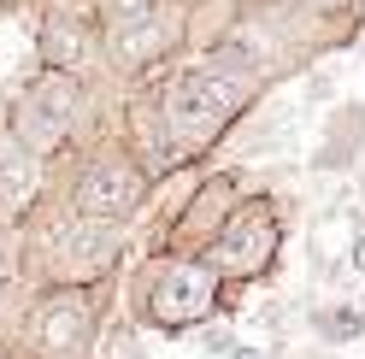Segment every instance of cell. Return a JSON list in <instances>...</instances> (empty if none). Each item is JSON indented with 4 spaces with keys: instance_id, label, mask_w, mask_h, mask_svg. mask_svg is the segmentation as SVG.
<instances>
[{
    "instance_id": "ba28073f",
    "label": "cell",
    "mask_w": 365,
    "mask_h": 359,
    "mask_svg": "<svg viewBox=\"0 0 365 359\" xmlns=\"http://www.w3.org/2000/svg\"><path fill=\"white\" fill-rule=\"evenodd\" d=\"M36 194V153H24L12 136H0V212H24Z\"/></svg>"
},
{
    "instance_id": "9c48e42d",
    "label": "cell",
    "mask_w": 365,
    "mask_h": 359,
    "mask_svg": "<svg viewBox=\"0 0 365 359\" xmlns=\"http://www.w3.org/2000/svg\"><path fill=\"white\" fill-rule=\"evenodd\" d=\"M41 53H48V71H71V65L88 53V36L77 24H65V18H53V24L41 30Z\"/></svg>"
},
{
    "instance_id": "8992f818",
    "label": "cell",
    "mask_w": 365,
    "mask_h": 359,
    "mask_svg": "<svg viewBox=\"0 0 365 359\" xmlns=\"http://www.w3.org/2000/svg\"><path fill=\"white\" fill-rule=\"evenodd\" d=\"M271 248H277V224H271V212H265V207H254L247 218H236L230 230H224L218 259L230 265V271H259V265L271 259Z\"/></svg>"
},
{
    "instance_id": "7c38bea8",
    "label": "cell",
    "mask_w": 365,
    "mask_h": 359,
    "mask_svg": "<svg viewBox=\"0 0 365 359\" xmlns=\"http://www.w3.org/2000/svg\"><path fill=\"white\" fill-rule=\"evenodd\" d=\"M307 6H318V12H336V6H348V0H307Z\"/></svg>"
},
{
    "instance_id": "30bf717a",
    "label": "cell",
    "mask_w": 365,
    "mask_h": 359,
    "mask_svg": "<svg viewBox=\"0 0 365 359\" xmlns=\"http://www.w3.org/2000/svg\"><path fill=\"white\" fill-rule=\"evenodd\" d=\"M318 330H324L330 342H354L365 330V312L359 306H330V312H318Z\"/></svg>"
},
{
    "instance_id": "6da1fadb",
    "label": "cell",
    "mask_w": 365,
    "mask_h": 359,
    "mask_svg": "<svg viewBox=\"0 0 365 359\" xmlns=\"http://www.w3.org/2000/svg\"><path fill=\"white\" fill-rule=\"evenodd\" d=\"M254 100V77L230 65H195L165 88V136L177 153H200L224 136V124Z\"/></svg>"
},
{
    "instance_id": "52a82bcc",
    "label": "cell",
    "mask_w": 365,
    "mask_h": 359,
    "mask_svg": "<svg viewBox=\"0 0 365 359\" xmlns=\"http://www.w3.org/2000/svg\"><path fill=\"white\" fill-rule=\"evenodd\" d=\"M83 335H88V306H83V301H53V306H41V318H36L41 353H77Z\"/></svg>"
},
{
    "instance_id": "7a4b0ae2",
    "label": "cell",
    "mask_w": 365,
    "mask_h": 359,
    "mask_svg": "<svg viewBox=\"0 0 365 359\" xmlns=\"http://www.w3.org/2000/svg\"><path fill=\"white\" fill-rule=\"evenodd\" d=\"M77 106H83V88H77L71 71H41V77L24 88L18 112H12V142L24 147V153L59 147L65 130H71V118H77Z\"/></svg>"
},
{
    "instance_id": "4fadbf2b",
    "label": "cell",
    "mask_w": 365,
    "mask_h": 359,
    "mask_svg": "<svg viewBox=\"0 0 365 359\" xmlns=\"http://www.w3.org/2000/svg\"><path fill=\"white\" fill-rule=\"evenodd\" d=\"M230 359H259V353H254V348H236V353H230Z\"/></svg>"
},
{
    "instance_id": "277c9868",
    "label": "cell",
    "mask_w": 365,
    "mask_h": 359,
    "mask_svg": "<svg viewBox=\"0 0 365 359\" xmlns=\"http://www.w3.org/2000/svg\"><path fill=\"white\" fill-rule=\"evenodd\" d=\"M142 171L124 165V160H101V165H88L83 171V183H77V212L88 224H112V218H130L135 212V200H142Z\"/></svg>"
},
{
    "instance_id": "5b68a950",
    "label": "cell",
    "mask_w": 365,
    "mask_h": 359,
    "mask_svg": "<svg viewBox=\"0 0 365 359\" xmlns=\"http://www.w3.org/2000/svg\"><path fill=\"white\" fill-rule=\"evenodd\" d=\"M171 41H177V18L153 6L148 18H130V24L112 30L106 53H112V65H118V71H148V65H159V59L171 53Z\"/></svg>"
},
{
    "instance_id": "3957f363",
    "label": "cell",
    "mask_w": 365,
    "mask_h": 359,
    "mask_svg": "<svg viewBox=\"0 0 365 359\" xmlns=\"http://www.w3.org/2000/svg\"><path fill=\"white\" fill-rule=\"evenodd\" d=\"M142 306H148V318L159 330L195 324L200 312L212 306V271H207V265H165V271L153 277V288L142 295Z\"/></svg>"
},
{
    "instance_id": "8fae6325",
    "label": "cell",
    "mask_w": 365,
    "mask_h": 359,
    "mask_svg": "<svg viewBox=\"0 0 365 359\" xmlns=\"http://www.w3.org/2000/svg\"><path fill=\"white\" fill-rule=\"evenodd\" d=\"M354 271H365V230L354 236Z\"/></svg>"
}]
</instances>
